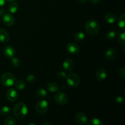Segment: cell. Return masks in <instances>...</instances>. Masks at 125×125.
<instances>
[{
	"label": "cell",
	"mask_w": 125,
	"mask_h": 125,
	"mask_svg": "<svg viewBox=\"0 0 125 125\" xmlns=\"http://www.w3.org/2000/svg\"><path fill=\"white\" fill-rule=\"evenodd\" d=\"M35 79V76L32 74H28V75L26 76V81L28 82V83H32V82L34 81Z\"/></svg>",
	"instance_id": "obj_30"
},
{
	"label": "cell",
	"mask_w": 125,
	"mask_h": 125,
	"mask_svg": "<svg viewBox=\"0 0 125 125\" xmlns=\"http://www.w3.org/2000/svg\"><path fill=\"white\" fill-rule=\"evenodd\" d=\"M119 75L122 79H125V68L124 67H122L119 70Z\"/></svg>",
	"instance_id": "obj_31"
},
{
	"label": "cell",
	"mask_w": 125,
	"mask_h": 125,
	"mask_svg": "<svg viewBox=\"0 0 125 125\" xmlns=\"http://www.w3.org/2000/svg\"><path fill=\"white\" fill-rule=\"evenodd\" d=\"M100 25L96 21L94 20H88L85 24V31L90 35H95L99 32Z\"/></svg>",
	"instance_id": "obj_2"
},
{
	"label": "cell",
	"mask_w": 125,
	"mask_h": 125,
	"mask_svg": "<svg viewBox=\"0 0 125 125\" xmlns=\"http://www.w3.org/2000/svg\"><path fill=\"white\" fill-rule=\"evenodd\" d=\"M11 110L8 106H3L0 109V113L2 116H8L10 114Z\"/></svg>",
	"instance_id": "obj_25"
},
{
	"label": "cell",
	"mask_w": 125,
	"mask_h": 125,
	"mask_svg": "<svg viewBox=\"0 0 125 125\" xmlns=\"http://www.w3.org/2000/svg\"><path fill=\"white\" fill-rule=\"evenodd\" d=\"M4 125H15L16 120L13 117L9 116L4 120Z\"/></svg>",
	"instance_id": "obj_26"
},
{
	"label": "cell",
	"mask_w": 125,
	"mask_h": 125,
	"mask_svg": "<svg viewBox=\"0 0 125 125\" xmlns=\"http://www.w3.org/2000/svg\"><path fill=\"white\" fill-rule=\"evenodd\" d=\"M35 109L38 114H45L48 110V103L45 100H40L36 103Z\"/></svg>",
	"instance_id": "obj_5"
},
{
	"label": "cell",
	"mask_w": 125,
	"mask_h": 125,
	"mask_svg": "<svg viewBox=\"0 0 125 125\" xmlns=\"http://www.w3.org/2000/svg\"><path fill=\"white\" fill-rule=\"evenodd\" d=\"M85 34L83 31H78L74 35V39L77 42H82L85 39Z\"/></svg>",
	"instance_id": "obj_23"
},
{
	"label": "cell",
	"mask_w": 125,
	"mask_h": 125,
	"mask_svg": "<svg viewBox=\"0 0 125 125\" xmlns=\"http://www.w3.org/2000/svg\"><path fill=\"white\" fill-rule=\"evenodd\" d=\"M66 49L69 53L72 54H77L80 51V46L76 42H71L68 43L66 46Z\"/></svg>",
	"instance_id": "obj_7"
},
{
	"label": "cell",
	"mask_w": 125,
	"mask_h": 125,
	"mask_svg": "<svg viewBox=\"0 0 125 125\" xmlns=\"http://www.w3.org/2000/svg\"><path fill=\"white\" fill-rule=\"evenodd\" d=\"M107 72H106V70L103 68H100L98 69L96 73H95V77L97 79V80L100 82L104 81L107 78Z\"/></svg>",
	"instance_id": "obj_13"
},
{
	"label": "cell",
	"mask_w": 125,
	"mask_h": 125,
	"mask_svg": "<svg viewBox=\"0 0 125 125\" xmlns=\"http://www.w3.org/2000/svg\"><path fill=\"white\" fill-rule=\"evenodd\" d=\"M6 97L10 102L14 103L18 99V93L15 89H10L6 93Z\"/></svg>",
	"instance_id": "obj_9"
},
{
	"label": "cell",
	"mask_w": 125,
	"mask_h": 125,
	"mask_svg": "<svg viewBox=\"0 0 125 125\" xmlns=\"http://www.w3.org/2000/svg\"><path fill=\"white\" fill-rule=\"evenodd\" d=\"M10 36L8 32L4 29H0V42L7 43L9 41Z\"/></svg>",
	"instance_id": "obj_15"
},
{
	"label": "cell",
	"mask_w": 125,
	"mask_h": 125,
	"mask_svg": "<svg viewBox=\"0 0 125 125\" xmlns=\"http://www.w3.org/2000/svg\"><path fill=\"white\" fill-rule=\"evenodd\" d=\"M115 101H116V102L118 104H123V103L125 102V100H124V98H123V97H122V96H117V98H116V99H115Z\"/></svg>",
	"instance_id": "obj_32"
},
{
	"label": "cell",
	"mask_w": 125,
	"mask_h": 125,
	"mask_svg": "<svg viewBox=\"0 0 125 125\" xmlns=\"http://www.w3.org/2000/svg\"><path fill=\"white\" fill-rule=\"evenodd\" d=\"M0 22H1V20H0Z\"/></svg>",
	"instance_id": "obj_39"
},
{
	"label": "cell",
	"mask_w": 125,
	"mask_h": 125,
	"mask_svg": "<svg viewBox=\"0 0 125 125\" xmlns=\"http://www.w3.org/2000/svg\"><path fill=\"white\" fill-rule=\"evenodd\" d=\"M75 63L74 61L71 59H67L62 63V67L63 69L67 72H72L74 68Z\"/></svg>",
	"instance_id": "obj_12"
},
{
	"label": "cell",
	"mask_w": 125,
	"mask_h": 125,
	"mask_svg": "<svg viewBox=\"0 0 125 125\" xmlns=\"http://www.w3.org/2000/svg\"><path fill=\"white\" fill-rule=\"evenodd\" d=\"M118 26L120 29H125V14L123 13L120 17H119L118 20Z\"/></svg>",
	"instance_id": "obj_22"
},
{
	"label": "cell",
	"mask_w": 125,
	"mask_h": 125,
	"mask_svg": "<svg viewBox=\"0 0 125 125\" xmlns=\"http://www.w3.org/2000/svg\"><path fill=\"white\" fill-rule=\"evenodd\" d=\"M6 1H9V2H13V1H15L16 0H6Z\"/></svg>",
	"instance_id": "obj_38"
},
{
	"label": "cell",
	"mask_w": 125,
	"mask_h": 125,
	"mask_svg": "<svg viewBox=\"0 0 125 125\" xmlns=\"http://www.w3.org/2000/svg\"><path fill=\"white\" fill-rule=\"evenodd\" d=\"M88 125H103V123L100 119L96 118H94L90 119L87 122Z\"/></svg>",
	"instance_id": "obj_24"
},
{
	"label": "cell",
	"mask_w": 125,
	"mask_h": 125,
	"mask_svg": "<svg viewBox=\"0 0 125 125\" xmlns=\"http://www.w3.org/2000/svg\"><path fill=\"white\" fill-rule=\"evenodd\" d=\"M54 100L57 104L61 106L65 105L68 103V98L67 95L62 92H57L54 95Z\"/></svg>",
	"instance_id": "obj_6"
},
{
	"label": "cell",
	"mask_w": 125,
	"mask_h": 125,
	"mask_svg": "<svg viewBox=\"0 0 125 125\" xmlns=\"http://www.w3.org/2000/svg\"><path fill=\"white\" fill-rule=\"evenodd\" d=\"M6 0H0V7H2L3 6H4L6 2Z\"/></svg>",
	"instance_id": "obj_33"
},
{
	"label": "cell",
	"mask_w": 125,
	"mask_h": 125,
	"mask_svg": "<svg viewBox=\"0 0 125 125\" xmlns=\"http://www.w3.org/2000/svg\"><path fill=\"white\" fill-rule=\"evenodd\" d=\"M2 52L3 54L6 58L12 59L15 57V50L14 48L12 46H6L2 50Z\"/></svg>",
	"instance_id": "obj_10"
},
{
	"label": "cell",
	"mask_w": 125,
	"mask_h": 125,
	"mask_svg": "<svg viewBox=\"0 0 125 125\" xmlns=\"http://www.w3.org/2000/svg\"><path fill=\"white\" fill-rule=\"evenodd\" d=\"M11 64L13 67H15V68H17V67H19L20 65V60L19 59L17 58V57H13V58L11 59Z\"/></svg>",
	"instance_id": "obj_28"
},
{
	"label": "cell",
	"mask_w": 125,
	"mask_h": 125,
	"mask_svg": "<svg viewBox=\"0 0 125 125\" xmlns=\"http://www.w3.org/2000/svg\"><path fill=\"white\" fill-rule=\"evenodd\" d=\"M18 8H19V5L15 1L11 2L8 6V10L9 11V13L12 14L15 13L18 10Z\"/></svg>",
	"instance_id": "obj_17"
},
{
	"label": "cell",
	"mask_w": 125,
	"mask_h": 125,
	"mask_svg": "<svg viewBox=\"0 0 125 125\" xmlns=\"http://www.w3.org/2000/svg\"><path fill=\"white\" fill-rule=\"evenodd\" d=\"M76 122L79 125H84L86 124L87 122V117L84 112H79L76 115L75 117Z\"/></svg>",
	"instance_id": "obj_11"
},
{
	"label": "cell",
	"mask_w": 125,
	"mask_h": 125,
	"mask_svg": "<svg viewBox=\"0 0 125 125\" xmlns=\"http://www.w3.org/2000/svg\"><path fill=\"white\" fill-rule=\"evenodd\" d=\"M118 41L120 44H122L123 46L125 45V32L122 31L117 33L116 35Z\"/></svg>",
	"instance_id": "obj_21"
},
{
	"label": "cell",
	"mask_w": 125,
	"mask_h": 125,
	"mask_svg": "<svg viewBox=\"0 0 125 125\" xmlns=\"http://www.w3.org/2000/svg\"><path fill=\"white\" fill-rule=\"evenodd\" d=\"M47 89L50 92L54 93L58 90L59 85L56 82H51L47 85Z\"/></svg>",
	"instance_id": "obj_18"
},
{
	"label": "cell",
	"mask_w": 125,
	"mask_h": 125,
	"mask_svg": "<svg viewBox=\"0 0 125 125\" xmlns=\"http://www.w3.org/2000/svg\"><path fill=\"white\" fill-rule=\"evenodd\" d=\"M116 33L114 31H108L106 34V39L107 40H112L115 38L116 37Z\"/></svg>",
	"instance_id": "obj_27"
},
{
	"label": "cell",
	"mask_w": 125,
	"mask_h": 125,
	"mask_svg": "<svg viewBox=\"0 0 125 125\" xmlns=\"http://www.w3.org/2000/svg\"><path fill=\"white\" fill-rule=\"evenodd\" d=\"M14 84L16 89L18 90H23L26 87V83L23 80H21V79H20V80L17 81H15Z\"/></svg>",
	"instance_id": "obj_20"
},
{
	"label": "cell",
	"mask_w": 125,
	"mask_h": 125,
	"mask_svg": "<svg viewBox=\"0 0 125 125\" xmlns=\"http://www.w3.org/2000/svg\"><path fill=\"white\" fill-rule=\"evenodd\" d=\"M57 76L59 79H65L67 76V74H66L65 72H64V71L60 70L57 73Z\"/></svg>",
	"instance_id": "obj_29"
},
{
	"label": "cell",
	"mask_w": 125,
	"mask_h": 125,
	"mask_svg": "<svg viewBox=\"0 0 125 125\" xmlns=\"http://www.w3.org/2000/svg\"><path fill=\"white\" fill-rule=\"evenodd\" d=\"M66 79H67V84L72 88L77 87L81 82V78L79 76L77 73L73 72L67 74L66 76Z\"/></svg>",
	"instance_id": "obj_4"
},
{
	"label": "cell",
	"mask_w": 125,
	"mask_h": 125,
	"mask_svg": "<svg viewBox=\"0 0 125 125\" xmlns=\"http://www.w3.org/2000/svg\"><path fill=\"white\" fill-rule=\"evenodd\" d=\"M42 125H51V123H50V122H45V123H43Z\"/></svg>",
	"instance_id": "obj_37"
},
{
	"label": "cell",
	"mask_w": 125,
	"mask_h": 125,
	"mask_svg": "<svg viewBox=\"0 0 125 125\" xmlns=\"http://www.w3.org/2000/svg\"><path fill=\"white\" fill-rule=\"evenodd\" d=\"M4 13H5L4 10L2 9H0V15H3V14Z\"/></svg>",
	"instance_id": "obj_35"
},
{
	"label": "cell",
	"mask_w": 125,
	"mask_h": 125,
	"mask_svg": "<svg viewBox=\"0 0 125 125\" xmlns=\"http://www.w3.org/2000/svg\"><path fill=\"white\" fill-rule=\"evenodd\" d=\"M105 58L107 61H112L117 56V51L114 48H109L105 52Z\"/></svg>",
	"instance_id": "obj_14"
},
{
	"label": "cell",
	"mask_w": 125,
	"mask_h": 125,
	"mask_svg": "<svg viewBox=\"0 0 125 125\" xmlns=\"http://www.w3.org/2000/svg\"><path fill=\"white\" fill-rule=\"evenodd\" d=\"M2 21L7 26H11L14 24L15 18L12 13L5 12L2 15Z\"/></svg>",
	"instance_id": "obj_8"
},
{
	"label": "cell",
	"mask_w": 125,
	"mask_h": 125,
	"mask_svg": "<svg viewBox=\"0 0 125 125\" xmlns=\"http://www.w3.org/2000/svg\"><path fill=\"white\" fill-rule=\"evenodd\" d=\"M104 19L109 24H114L117 20V17L113 13H108L105 15Z\"/></svg>",
	"instance_id": "obj_16"
},
{
	"label": "cell",
	"mask_w": 125,
	"mask_h": 125,
	"mask_svg": "<svg viewBox=\"0 0 125 125\" xmlns=\"http://www.w3.org/2000/svg\"><path fill=\"white\" fill-rule=\"evenodd\" d=\"M1 81L4 86L10 87L14 85L15 82V77L10 72H5L1 76Z\"/></svg>",
	"instance_id": "obj_3"
},
{
	"label": "cell",
	"mask_w": 125,
	"mask_h": 125,
	"mask_svg": "<svg viewBox=\"0 0 125 125\" xmlns=\"http://www.w3.org/2000/svg\"><path fill=\"white\" fill-rule=\"evenodd\" d=\"M28 113V109L26 104L20 102L16 104L13 108V114L18 119H23Z\"/></svg>",
	"instance_id": "obj_1"
},
{
	"label": "cell",
	"mask_w": 125,
	"mask_h": 125,
	"mask_svg": "<svg viewBox=\"0 0 125 125\" xmlns=\"http://www.w3.org/2000/svg\"><path fill=\"white\" fill-rule=\"evenodd\" d=\"M36 95L39 98L45 99L47 97L48 94L43 88H39L36 90Z\"/></svg>",
	"instance_id": "obj_19"
},
{
	"label": "cell",
	"mask_w": 125,
	"mask_h": 125,
	"mask_svg": "<svg viewBox=\"0 0 125 125\" xmlns=\"http://www.w3.org/2000/svg\"><path fill=\"white\" fill-rule=\"evenodd\" d=\"M90 1L93 4H96L98 3L100 1H101V0H90Z\"/></svg>",
	"instance_id": "obj_34"
},
{
	"label": "cell",
	"mask_w": 125,
	"mask_h": 125,
	"mask_svg": "<svg viewBox=\"0 0 125 125\" xmlns=\"http://www.w3.org/2000/svg\"><path fill=\"white\" fill-rule=\"evenodd\" d=\"M78 1H79V2H81V3H84V2H85L87 1V0H78Z\"/></svg>",
	"instance_id": "obj_36"
}]
</instances>
